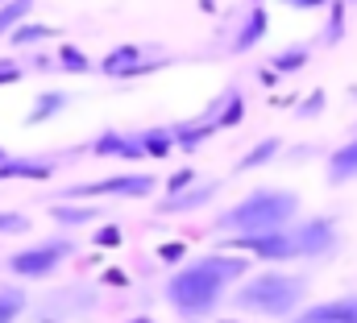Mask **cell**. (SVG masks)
<instances>
[{
  "mask_svg": "<svg viewBox=\"0 0 357 323\" xmlns=\"http://www.w3.org/2000/svg\"><path fill=\"white\" fill-rule=\"evenodd\" d=\"M241 278H250L245 257H237V253H204V257L187 261L183 269H175L162 282V299L183 320H204L225 303L229 290H237Z\"/></svg>",
  "mask_w": 357,
  "mask_h": 323,
  "instance_id": "1",
  "label": "cell"
},
{
  "mask_svg": "<svg viewBox=\"0 0 357 323\" xmlns=\"http://www.w3.org/2000/svg\"><path fill=\"white\" fill-rule=\"evenodd\" d=\"M295 216H299V195L295 191H287V187H258V191H250L245 199H237L233 207H225L216 216V233L225 241L262 237V233L291 228Z\"/></svg>",
  "mask_w": 357,
  "mask_h": 323,
  "instance_id": "2",
  "label": "cell"
},
{
  "mask_svg": "<svg viewBox=\"0 0 357 323\" xmlns=\"http://www.w3.org/2000/svg\"><path fill=\"white\" fill-rule=\"evenodd\" d=\"M307 299V278L303 274H287V269H262L237 282V290L229 294V307L241 315H262V320H287L299 315Z\"/></svg>",
  "mask_w": 357,
  "mask_h": 323,
  "instance_id": "3",
  "label": "cell"
},
{
  "mask_svg": "<svg viewBox=\"0 0 357 323\" xmlns=\"http://www.w3.org/2000/svg\"><path fill=\"white\" fill-rule=\"evenodd\" d=\"M71 253H75V244L67 237H50V241H38L21 253H13V257H4V274H13L21 282H38V278H50Z\"/></svg>",
  "mask_w": 357,
  "mask_h": 323,
  "instance_id": "4",
  "label": "cell"
},
{
  "mask_svg": "<svg viewBox=\"0 0 357 323\" xmlns=\"http://www.w3.org/2000/svg\"><path fill=\"white\" fill-rule=\"evenodd\" d=\"M154 191H158L154 174H112V178H96V182H75L59 195L79 203V199H146Z\"/></svg>",
  "mask_w": 357,
  "mask_h": 323,
  "instance_id": "5",
  "label": "cell"
},
{
  "mask_svg": "<svg viewBox=\"0 0 357 323\" xmlns=\"http://www.w3.org/2000/svg\"><path fill=\"white\" fill-rule=\"evenodd\" d=\"M291 228H295V241H299V257L303 261H320V257L337 253V224L328 216H312V220H299Z\"/></svg>",
  "mask_w": 357,
  "mask_h": 323,
  "instance_id": "6",
  "label": "cell"
},
{
  "mask_svg": "<svg viewBox=\"0 0 357 323\" xmlns=\"http://www.w3.org/2000/svg\"><path fill=\"white\" fill-rule=\"evenodd\" d=\"M241 253H254L258 261H299V241H295V228H278V233H262V237H237Z\"/></svg>",
  "mask_w": 357,
  "mask_h": 323,
  "instance_id": "7",
  "label": "cell"
},
{
  "mask_svg": "<svg viewBox=\"0 0 357 323\" xmlns=\"http://www.w3.org/2000/svg\"><path fill=\"white\" fill-rule=\"evenodd\" d=\"M154 67H167V63H150L146 58V50L142 46H116V50H108L104 58H100V71L108 75V79H133V75H146V71H154Z\"/></svg>",
  "mask_w": 357,
  "mask_h": 323,
  "instance_id": "8",
  "label": "cell"
},
{
  "mask_svg": "<svg viewBox=\"0 0 357 323\" xmlns=\"http://www.w3.org/2000/svg\"><path fill=\"white\" fill-rule=\"evenodd\" d=\"M96 158H116V162H137L150 158L142 145V133H125V129H100V137L91 141Z\"/></svg>",
  "mask_w": 357,
  "mask_h": 323,
  "instance_id": "9",
  "label": "cell"
},
{
  "mask_svg": "<svg viewBox=\"0 0 357 323\" xmlns=\"http://www.w3.org/2000/svg\"><path fill=\"white\" fill-rule=\"evenodd\" d=\"M216 195H220V178H208V182L183 187V191H175V195L158 199V212H162V216H187V212H199V207H208Z\"/></svg>",
  "mask_w": 357,
  "mask_h": 323,
  "instance_id": "10",
  "label": "cell"
},
{
  "mask_svg": "<svg viewBox=\"0 0 357 323\" xmlns=\"http://www.w3.org/2000/svg\"><path fill=\"white\" fill-rule=\"evenodd\" d=\"M291 323H357V294H341V299H324L303 307Z\"/></svg>",
  "mask_w": 357,
  "mask_h": 323,
  "instance_id": "11",
  "label": "cell"
},
{
  "mask_svg": "<svg viewBox=\"0 0 357 323\" xmlns=\"http://www.w3.org/2000/svg\"><path fill=\"white\" fill-rule=\"evenodd\" d=\"M266 29H270V13L262 8V4H250V8H245V17H241V21H237V29H233L229 50H233V54L254 50V46L266 38Z\"/></svg>",
  "mask_w": 357,
  "mask_h": 323,
  "instance_id": "12",
  "label": "cell"
},
{
  "mask_svg": "<svg viewBox=\"0 0 357 323\" xmlns=\"http://www.w3.org/2000/svg\"><path fill=\"white\" fill-rule=\"evenodd\" d=\"M54 170H59V158H8V162H0V178H33V182H46Z\"/></svg>",
  "mask_w": 357,
  "mask_h": 323,
  "instance_id": "13",
  "label": "cell"
},
{
  "mask_svg": "<svg viewBox=\"0 0 357 323\" xmlns=\"http://www.w3.org/2000/svg\"><path fill=\"white\" fill-rule=\"evenodd\" d=\"M357 178V137H349L341 150H333L328 158V182L341 187V182H354Z\"/></svg>",
  "mask_w": 357,
  "mask_h": 323,
  "instance_id": "14",
  "label": "cell"
},
{
  "mask_svg": "<svg viewBox=\"0 0 357 323\" xmlns=\"http://www.w3.org/2000/svg\"><path fill=\"white\" fill-rule=\"evenodd\" d=\"M282 158V141L278 137H262L254 150H245L241 154V162L233 166V174H245V170H262V166H270V162Z\"/></svg>",
  "mask_w": 357,
  "mask_h": 323,
  "instance_id": "15",
  "label": "cell"
},
{
  "mask_svg": "<svg viewBox=\"0 0 357 323\" xmlns=\"http://www.w3.org/2000/svg\"><path fill=\"white\" fill-rule=\"evenodd\" d=\"M312 63V46L307 42H295V46H287V50H278L274 58H270V75H295V71H303Z\"/></svg>",
  "mask_w": 357,
  "mask_h": 323,
  "instance_id": "16",
  "label": "cell"
},
{
  "mask_svg": "<svg viewBox=\"0 0 357 323\" xmlns=\"http://www.w3.org/2000/svg\"><path fill=\"white\" fill-rule=\"evenodd\" d=\"M71 108V95L67 91H42L38 100H33V108H29V125H42V120H50V116H59V112H67Z\"/></svg>",
  "mask_w": 357,
  "mask_h": 323,
  "instance_id": "17",
  "label": "cell"
},
{
  "mask_svg": "<svg viewBox=\"0 0 357 323\" xmlns=\"http://www.w3.org/2000/svg\"><path fill=\"white\" fill-rule=\"evenodd\" d=\"M50 216L67 228H84V224H96L100 220V207H84V203H54Z\"/></svg>",
  "mask_w": 357,
  "mask_h": 323,
  "instance_id": "18",
  "label": "cell"
},
{
  "mask_svg": "<svg viewBox=\"0 0 357 323\" xmlns=\"http://www.w3.org/2000/svg\"><path fill=\"white\" fill-rule=\"evenodd\" d=\"M33 4L38 0H8V4H0V38H8L13 29H21L25 17L33 13Z\"/></svg>",
  "mask_w": 357,
  "mask_h": 323,
  "instance_id": "19",
  "label": "cell"
},
{
  "mask_svg": "<svg viewBox=\"0 0 357 323\" xmlns=\"http://www.w3.org/2000/svg\"><path fill=\"white\" fill-rule=\"evenodd\" d=\"M142 145H146L150 158H167L171 145H175V133L171 129H142Z\"/></svg>",
  "mask_w": 357,
  "mask_h": 323,
  "instance_id": "20",
  "label": "cell"
},
{
  "mask_svg": "<svg viewBox=\"0 0 357 323\" xmlns=\"http://www.w3.org/2000/svg\"><path fill=\"white\" fill-rule=\"evenodd\" d=\"M59 71H67V75H88L91 58L79 46H63V50H59Z\"/></svg>",
  "mask_w": 357,
  "mask_h": 323,
  "instance_id": "21",
  "label": "cell"
},
{
  "mask_svg": "<svg viewBox=\"0 0 357 323\" xmlns=\"http://www.w3.org/2000/svg\"><path fill=\"white\" fill-rule=\"evenodd\" d=\"M25 290H0V323H17L25 311Z\"/></svg>",
  "mask_w": 357,
  "mask_h": 323,
  "instance_id": "22",
  "label": "cell"
},
{
  "mask_svg": "<svg viewBox=\"0 0 357 323\" xmlns=\"http://www.w3.org/2000/svg\"><path fill=\"white\" fill-rule=\"evenodd\" d=\"M50 33H54L50 25H29V21H25L21 29H13V33H8V42H13V46H38V42H46Z\"/></svg>",
  "mask_w": 357,
  "mask_h": 323,
  "instance_id": "23",
  "label": "cell"
},
{
  "mask_svg": "<svg viewBox=\"0 0 357 323\" xmlns=\"http://www.w3.org/2000/svg\"><path fill=\"white\" fill-rule=\"evenodd\" d=\"M341 33H345V0H333V4H328V29H324V42L337 46Z\"/></svg>",
  "mask_w": 357,
  "mask_h": 323,
  "instance_id": "24",
  "label": "cell"
},
{
  "mask_svg": "<svg viewBox=\"0 0 357 323\" xmlns=\"http://www.w3.org/2000/svg\"><path fill=\"white\" fill-rule=\"evenodd\" d=\"M33 224H29V216H21V212H0V237H25Z\"/></svg>",
  "mask_w": 357,
  "mask_h": 323,
  "instance_id": "25",
  "label": "cell"
},
{
  "mask_svg": "<svg viewBox=\"0 0 357 323\" xmlns=\"http://www.w3.org/2000/svg\"><path fill=\"white\" fill-rule=\"evenodd\" d=\"M316 112H324V91H312V100L299 104V116H316Z\"/></svg>",
  "mask_w": 357,
  "mask_h": 323,
  "instance_id": "26",
  "label": "cell"
},
{
  "mask_svg": "<svg viewBox=\"0 0 357 323\" xmlns=\"http://www.w3.org/2000/svg\"><path fill=\"white\" fill-rule=\"evenodd\" d=\"M282 4H287V8H299V13H303V8H312V13H316V8H328L333 0H282Z\"/></svg>",
  "mask_w": 357,
  "mask_h": 323,
  "instance_id": "27",
  "label": "cell"
},
{
  "mask_svg": "<svg viewBox=\"0 0 357 323\" xmlns=\"http://www.w3.org/2000/svg\"><path fill=\"white\" fill-rule=\"evenodd\" d=\"M21 75H25V67H13V63H4V67H0V83H17Z\"/></svg>",
  "mask_w": 357,
  "mask_h": 323,
  "instance_id": "28",
  "label": "cell"
},
{
  "mask_svg": "<svg viewBox=\"0 0 357 323\" xmlns=\"http://www.w3.org/2000/svg\"><path fill=\"white\" fill-rule=\"evenodd\" d=\"M183 187H191V170H183V174H175V178H171V195H175V191H183Z\"/></svg>",
  "mask_w": 357,
  "mask_h": 323,
  "instance_id": "29",
  "label": "cell"
},
{
  "mask_svg": "<svg viewBox=\"0 0 357 323\" xmlns=\"http://www.w3.org/2000/svg\"><path fill=\"white\" fill-rule=\"evenodd\" d=\"M8 158H13V154H8V150H0V162H8Z\"/></svg>",
  "mask_w": 357,
  "mask_h": 323,
  "instance_id": "30",
  "label": "cell"
},
{
  "mask_svg": "<svg viewBox=\"0 0 357 323\" xmlns=\"http://www.w3.org/2000/svg\"><path fill=\"white\" fill-rule=\"evenodd\" d=\"M133 323H154V320H133Z\"/></svg>",
  "mask_w": 357,
  "mask_h": 323,
  "instance_id": "31",
  "label": "cell"
},
{
  "mask_svg": "<svg viewBox=\"0 0 357 323\" xmlns=\"http://www.w3.org/2000/svg\"><path fill=\"white\" fill-rule=\"evenodd\" d=\"M254 4H262V0H254Z\"/></svg>",
  "mask_w": 357,
  "mask_h": 323,
  "instance_id": "32",
  "label": "cell"
},
{
  "mask_svg": "<svg viewBox=\"0 0 357 323\" xmlns=\"http://www.w3.org/2000/svg\"><path fill=\"white\" fill-rule=\"evenodd\" d=\"M0 4H8V0H0Z\"/></svg>",
  "mask_w": 357,
  "mask_h": 323,
  "instance_id": "33",
  "label": "cell"
}]
</instances>
